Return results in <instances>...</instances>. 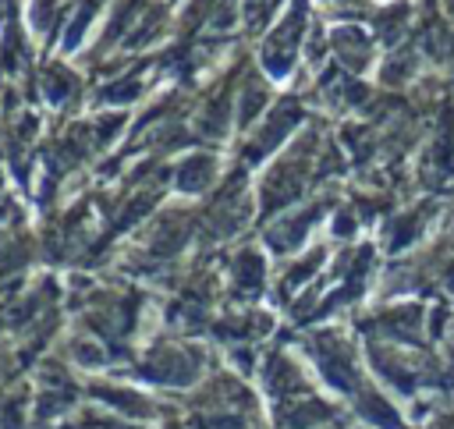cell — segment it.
Masks as SVG:
<instances>
[{
    "mask_svg": "<svg viewBox=\"0 0 454 429\" xmlns=\"http://www.w3.org/2000/svg\"><path fill=\"white\" fill-rule=\"evenodd\" d=\"M64 11H67V0H28V25L50 39L64 25Z\"/></svg>",
    "mask_w": 454,
    "mask_h": 429,
    "instance_id": "1",
    "label": "cell"
},
{
    "mask_svg": "<svg viewBox=\"0 0 454 429\" xmlns=\"http://www.w3.org/2000/svg\"><path fill=\"white\" fill-rule=\"evenodd\" d=\"M177 188L181 191H202L213 181V156H188L177 163Z\"/></svg>",
    "mask_w": 454,
    "mask_h": 429,
    "instance_id": "2",
    "label": "cell"
},
{
    "mask_svg": "<svg viewBox=\"0 0 454 429\" xmlns=\"http://www.w3.org/2000/svg\"><path fill=\"white\" fill-rule=\"evenodd\" d=\"M43 85H46V92H50V99L53 103H67V92L71 96H78V82H74V74H67V71H46V78H43Z\"/></svg>",
    "mask_w": 454,
    "mask_h": 429,
    "instance_id": "3",
    "label": "cell"
},
{
    "mask_svg": "<svg viewBox=\"0 0 454 429\" xmlns=\"http://www.w3.org/2000/svg\"><path fill=\"white\" fill-rule=\"evenodd\" d=\"M14 14V0H0V25H7Z\"/></svg>",
    "mask_w": 454,
    "mask_h": 429,
    "instance_id": "4",
    "label": "cell"
}]
</instances>
